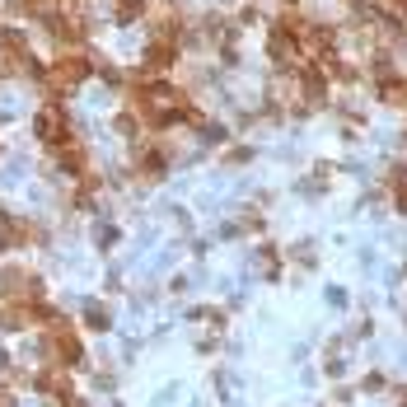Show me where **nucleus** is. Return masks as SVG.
Segmentation results:
<instances>
[{"label":"nucleus","instance_id":"nucleus-1","mask_svg":"<svg viewBox=\"0 0 407 407\" xmlns=\"http://www.w3.org/2000/svg\"><path fill=\"white\" fill-rule=\"evenodd\" d=\"M98 71L94 52L89 47H57V57L47 61V75H43V84H47V94L57 98L61 89H75V84H84V80Z\"/></svg>","mask_w":407,"mask_h":407},{"label":"nucleus","instance_id":"nucleus-2","mask_svg":"<svg viewBox=\"0 0 407 407\" xmlns=\"http://www.w3.org/2000/svg\"><path fill=\"white\" fill-rule=\"evenodd\" d=\"M43 365H84V346H80L75 328L71 323H52V328H43Z\"/></svg>","mask_w":407,"mask_h":407},{"label":"nucleus","instance_id":"nucleus-3","mask_svg":"<svg viewBox=\"0 0 407 407\" xmlns=\"http://www.w3.org/2000/svg\"><path fill=\"white\" fill-rule=\"evenodd\" d=\"M33 131H38V141L47 145V150H57V145L75 141V126H71V112H66L61 98H47L43 108L33 112Z\"/></svg>","mask_w":407,"mask_h":407},{"label":"nucleus","instance_id":"nucleus-4","mask_svg":"<svg viewBox=\"0 0 407 407\" xmlns=\"http://www.w3.org/2000/svg\"><path fill=\"white\" fill-rule=\"evenodd\" d=\"M24 299H43V276L24 272V267H5L0 272V304H24Z\"/></svg>","mask_w":407,"mask_h":407},{"label":"nucleus","instance_id":"nucleus-5","mask_svg":"<svg viewBox=\"0 0 407 407\" xmlns=\"http://www.w3.org/2000/svg\"><path fill=\"white\" fill-rule=\"evenodd\" d=\"M131 169H136V178H141V183H159V178L169 173V150H164L155 136H145V141H141V155H136V164H131Z\"/></svg>","mask_w":407,"mask_h":407},{"label":"nucleus","instance_id":"nucleus-6","mask_svg":"<svg viewBox=\"0 0 407 407\" xmlns=\"http://www.w3.org/2000/svg\"><path fill=\"white\" fill-rule=\"evenodd\" d=\"M84 328H94V332H108V328H112L108 309H103V304H89V309H84Z\"/></svg>","mask_w":407,"mask_h":407},{"label":"nucleus","instance_id":"nucleus-7","mask_svg":"<svg viewBox=\"0 0 407 407\" xmlns=\"http://www.w3.org/2000/svg\"><path fill=\"white\" fill-rule=\"evenodd\" d=\"M389 183H393V206H398V211L407 216V178L393 169V173H389Z\"/></svg>","mask_w":407,"mask_h":407},{"label":"nucleus","instance_id":"nucleus-8","mask_svg":"<svg viewBox=\"0 0 407 407\" xmlns=\"http://www.w3.org/2000/svg\"><path fill=\"white\" fill-rule=\"evenodd\" d=\"M393 403H398V407H407V384H398V389H393Z\"/></svg>","mask_w":407,"mask_h":407},{"label":"nucleus","instance_id":"nucleus-9","mask_svg":"<svg viewBox=\"0 0 407 407\" xmlns=\"http://www.w3.org/2000/svg\"><path fill=\"white\" fill-rule=\"evenodd\" d=\"M61 407H89V403H84V398H80V393H71V398H66Z\"/></svg>","mask_w":407,"mask_h":407},{"label":"nucleus","instance_id":"nucleus-10","mask_svg":"<svg viewBox=\"0 0 407 407\" xmlns=\"http://www.w3.org/2000/svg\"><path fill=\"white\" fill-rule=\"evenodd\" d=\"M0 407H15V393L10 389H0Z\"/></svg>","mask_w":407,"mask_h":407},{"label":"nucleus","instance_id":"nucleus-11","mask_svg":"<svg viewBox=\"0 0 407 407\" xmlns=\"http://www.w3.org/2000/svg\"><path fill=\"white\" fill-rule=\"evenodd\" d=\"M281 5H295V0H281Z\"/></svg>","mask_w":407,"mask_h":407}]
</instances>
